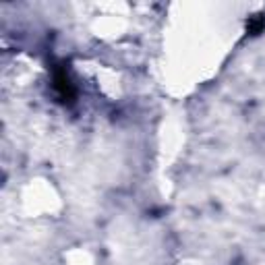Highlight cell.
I'll return each instance as SVG.
<instances>
[{
	"mask_svg": "<svg viewBox=\"0 0 265 265\" xmlns=\"http://www.w3.org/2000/svg\"><path fill=\"white\" fill-rule=\"evenodd\" d=\"M54 91L61 98V102H73L75 100V85L64 71H56L54 75Z\"/></svg>",
	"mask_w": 265,
	"mask_h": 265,
	"instance_id": "6da1fadb",
	"label": "cell"
},
{
	"mask_svg": "<svg viewBox=\"0 0 265 265\" xmlns=\"http://www.w3.org/2000/svg\"><path fill=\"white\" fill-rule=\"evenodd\" d=\"M265 29V19L263 17H257V19L251 21V27H249V33H253V36H259V33Z\"/></svg>",
	"mask_w": 265,
	"mask_h": 265,
	"instance_id": "7a4b0ae2",
	"label": "cell"
}]
</instances>
